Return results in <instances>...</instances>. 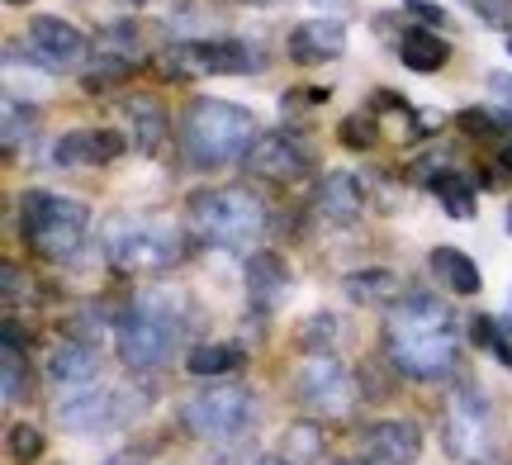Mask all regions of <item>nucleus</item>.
Segmentation results:
<instances>
[{"label":"nucleus","instance_id":"c85d7f7f","mask_svg":"<svg viewBox=\"0 0 512 465\" xmlns=\"http://www.w3.org/2000/svg\"><path fill=\"white\" fill-rule=\"evenodd\" d=\"M19 399H29V366L19 347H5V404L15 409Z\"/></svg>","mask_w":512,"mask_h":465},{"label":"nucleus","instance_id":"f03ea898","mask_svg":"<svg viewBox=\"0 0 512 465\" xmlns=\"http://www.w3.org/2000/svg\"><path fill=\"white\" fill-rule=\"evenodd\" d=\"M252 143H256V119H252V110H242L233 100L204 95L181 119V148L190 157V167H200V171L238 162V157L252 152Z\"/></svg>","mask_w":512,"mask_h":465},{"label":"nucleus","instance_id":"ddd939ff","mask_svg":"<svg viewBox=\"0 0 512 465\" xmlns=\"http://www.w3.org/2000/svg\"><path fill=\"white\" fill-rule=\"evenodd\" d=\"M247 171L290 186L299 176H309V148H304L299 138H290V133H266V138H256L252 152H247Z\"/></svg>","mask_w":512,"mask_h":465},{"label":"nucleus","instance_id":"f257e3e1","mask_svg":"<svg viewBox=\"0 0 512 465\" xmlns=\"http://www.w3.org/2000/svg\"><path fill=\"white\" fill-rule=\"evenodd\" d=\"M384 342L389 356L403 375L413 380H441L456 366V328H451V309L432 295H408L389 309L384 323Z\"/></svg>","mask_w":512,"mask_h":465},{"label":"nucleus","instance_id":"dca6fc26","mask_svg":"<svg viewBox=\"0 0 512 465\" xmlns=\"http://www.w3.org/2000/svg\"><path fill=\"white\" fill-rule=\"evenodd\" d=\"M57 418H62V428L72 432H105L114 428L124 413H119V399L105 390H86L81 399H67L62 409H57Z\"/></svg>","mask_w":512,"mask_h":465},{"label":"nucleus","instance_id":"7ed1b4c3","mask_svg":"<svg viewBox=\"0 0 512 465\" xmlns=\"http://www.w3.org/2000/svg\"><path fill=\"white\" fill-rule=\"evenodd\" d=\"M91 209L81 200L53 195V190H24L19 195V238L34 247L43 261H67L86 242Z\"/></svg>","mask_w":512,"mask_h":465},{"label":"nucleus","instance_id":"393cba45","mask_svg":"<svg viewBox=\"0 0 512 465\" xmlns=\"http://www.w3.org/2000/svg\"><path fill=\"white\" fill-rule=\"evenodd\" d=\"M432 190L441 195V205L451 219H475V186H470V176H460V171H441L432 176Z\"/></svg>","mask_w":512,"mask_h":465},{"label":"nucleus","instance_id":"412c9836","mask_svg":"<svg viewBox=\"0 0 512 465\" xmlns=\"http://www.w3.org/2000/svg\"><path fill=\"white\" fill-rule=\"evenodd\" d=\"M95 371H100V356L86 347V342H62L53 356H48V380L57 390L62 385H91Z\"/></svg>","mask_w":512,"mask_h":465},{"label":"nucleus","instance_id":"1a4fd4ad","mask_svg":"<svg viewBox=\"0 0 512 465\" xmlns=\"http://www.w3.org/2000/svg\"><path fill=\"white\" fill-rule=\"evenodd\" d=\"M181 418L195 437L233 442V437L247 428V418H252V394L242 390V385H209V390H200L185 404Z\"/></svg>","mask_w":512,"mask_h":465},{"label":"nucleus","instance_id":"473e14b6","mask_svg":"<svg viewBox=\"0 0 512 465\" xmlns=\"http://www.w3.org/2000/svg\"><path fill=\"white\" fill-rule=\"evenodd\" d=\"M470 10L494 29H512V0H470Z\"/></svg>","mask_w":512,"mask_h":465},{"label":"nucleus","instance_id":"c9c22d12","mask_svg":"<svg viewBox=\"0 0 512 465\" xmlns=\"http://www.w3.org/2000/svg\"><path fill=\"white\" fill-rule=\"evenodd\" d=\"M309 5H318V10H332V15H347L351 0H309Z\"/></svg>","mask_w":512,"mask_h":465},{"label":"nucleus","instance_id":"2eb2a0df","mask_svg":"<svg viewBox=\"0 0 512 465\" xmlns=\"http://www.w3.org/2000/svg\"><path fill=\"white\" fill-rule=\"evenodd\" d=\"M290 62L299 67H318V62H332V57L347 53V29L337 24V19H304V24H294L290 29Z\"/></svg>","mask_w":512,"mask_h":465},{"label":"nucleus","instance_id":"c756f323","mask_svg":"<svg viewBox=\"0 0 512 465\" xmlns=\"http://www.w3.org/2000/svg\"><path fill=\"white\" fill-rule=\"evenodd\" d=\"M43 456V432L34 428V423H15L10 428V461L15 465H29Z\"/></svg>","mask_w":512,"mask_h":465},{"label":"nucleus","instance_id":"cd10ccee","mask_svg":"<svg viewBox=\"0 0 512 465\" xmlns=\"http://www.w3.org/2000/svg\"><path fill=\"white\" fill-rule=\"evenodd\" d=\"M460 129L475 138H494V143H512V114L494 110H460Z\"/></svg>","mask_w":512,"mask_h":465},{"label":"nucleus","instance_id":"6e6552de","mask_svg":"<svg viewBox=\"0 0 512 465\" xmlns=\"http://www.w3.org/2000/svg\"><path fill=\"white\" fill-rule=\"evenodd\" d=\"M446 451L465 465H484L494 456V409L475 385H460L446 409Z\"/></svg>","mask_w":512,"mask_h":465},{"label":"nucleus","instance_id":"4468645a","mask_svg":"<svg viewBox=\"0 0 512 465\" xmlns=\"http://www.w3.org/2000/svg\"><path fill=\"white\" fill-rule=\"evenodd\" d=\"M124 133L114 129H72L53 143V162L57 167H105L114 157H124Z\"/></svg>","mask_w":512,"mask_h":465},{"label":"nucleus","instance_id":"0eeeda50","mask_svg":"<svg viewBox=\"0 0 512 465\" xmlns=\"http://www.w3.org/2000/svg\"><path fill=\"white\" fill-rule=\"evenodd\" d=\"M261 67V53H252L242 38H190V43H166L157 57V72L166 81H200V76H242Z\"/></svg>","mask_w":512,"mask_h":465},{"label":"nucleus","instance_id":"f8f14e48","mask_svg":"<svg viewBox=\"0 0 512 465\" xmlns=\"http://www.w3.org/2000/svg\"><path fill=\"white\" fill-rule=\"evenodd\" d=\"M422 451V432L413 418H384L361 432V465H413Z\"/></svg>","mask_w":512,"mask_h":465},{"label":"nucleus","instance_id":"6ab92c4d","mask_svg":"<svg viewBox=\"0 0 512 465\" xmlns=\"http://www.w3.org/2000/svg\"><path fill=\"white\" fill-rule=\"evenodd\" d=\"M290 290V271H285V261L275 257V252H256L247 261V295L261 304V309H275L280 299Z\"/></svg>","mask_w":512,"mask_h":465},{"label":"nucleus","instance_id":"9d476101","mask_svg":"<svg viewBox=\"0 0 512 465\" xmlns=\"http://www.w3.org/2000/svg\"><path fill=\"white\" fill-rule=\"evenodd\" d=\"M299 399L309 409L328 413V418H342L351 413V375L347 366L328 352H309V361L299 366Z\"/></svg>","mask_w":512,"mask_h":465},{"label":"nucleus","instance_id":"2f4dec72","mask_svg":"<svg viewBox=\"0 0 512 465\" xmlns=\"http://www.w3.org/2000/svg\"><path fill=\"white\" fill-rule=\"evenodd\" d=\"M375 138H380L375 114H351V119H342V143H347V148H375Z\"/></svg>","mask_w":512,"mask_h":465},{"label":"nucleus","instance_id":"a19ab883","mask_svg":"<svg viewBox=\"0 0 512 465\" xmlns=\"http://www.w3.org/2000/svg\"><path fill=\"white\" fill-rule=\"evenodd\" d=\"M508 53H512V38H508Z\"/></svg>","mask_w":512,"mask_h":465},{"label":"nucleus","instance_id":"58836bf2","mask_svg":"<svg viewBox=\"0 0 512 465\" xmlns=\"http://www.w3.org/2000/svg\"><path fill=\"white\" fill-rule=\"evenodd\" d=\"M252 5H275V0H252Z\"/></svg>","mask_w":512,"mask_h":465},{"label":"nucleus","instance_id":"f3484780","mask_svg":"<svg viewBox=\"0 0 512 465\" xmlns=\"http://www.w3.org/2000/svg\"><path fill=\"white\" fill-rule=\"evenodd\" d=\"M124 110H128V119H133V143H138V152H143V157L162 152L166 133H171V114H166L162 100H157V95H133Z\"/></svg>","mask_w":512,"mask_h":465},{"label":"nucleus","instance_id":"79ce46f5","mask_svg":"<svg viewBox=\"0 0 512 465\" xmlns=\"http://www.w3.org/2000/svg\"><path fill=\"white\" fill-rule=\"evenodd\" d=\"M508 228H512V214H508Z\"/></svg>","mask_w":512,"mask_h":465},{"label":"nucleus","instance_id":"a211bd4d","mask_svg":"<svg viewBox=\"0 0 512 465\" xmlns=\"http://www.w3.org/2000/svg\"><path fill=\"white\" fill-rule=\"evenodd\" d=\"M394 53H399V62L413 67V72H441V67L451 62V43H441V34L413 24V29H403V34L394 38Z\"/></svg>","mask_w":512,"mask_h":465},{"label":"nucleus","instance_id":"7c9ffc66","mask_svg":"<svg viewBox=\"0 0 512 465\" xmlns=\"http://www.w3.org/2000/svg\"><path fill=\"white\" fill-rule=\"evenodd\" d=\"M128 72H133V62H119V57H105V53H100V62L81 72V86L95 95V91H105V86H114V81H119V76H128Z\"/></svg>","mask_w":512,"mask_h":465},{"label":"nucleus","instance_id":"aec40b11","mask_svg":"<svg viewBox=\"0 0 512 465\" xmlns=\"http://www.w3.org/2000/svg\"><path fill=\"white\" fill-rule=\"evenodd\" d=\"M318 209L328 214L332 224H356L361 209H366V195L356 186V176L351 171H332L323 181V190H318Z\"/></svg>","mask_w":512,"mask_h":465},{"label":"nucleus","instance_id":"72a5a7b5","mask_svg":"<svg viewBox=\"0 0 512 465\" xmlns=\"http://www.w3.org/2000/svg\"><path fill=\"white\" fill-rule=\"evenodd\" d=\"M408 10L418 19H427V24H446V15H441V5H427V0H408Z\"/></svg>","mask_w":512,"mask_h":465},{"label":"nucleus","instance_id":"5701e85b","mask_svg":"<svg viewBox=\"0 0 512 465\" xmlns=\"http://www.w3.org/2000/svg\"><path fill=\"white\" fill-rule=\"evenodd\" d=\"M432 271H437V276L446 280L456 295H465V299L479 295V285H484L479 266L465 257V252H456V247H437V252H432Z\"/></svg>","mask_w":512,"mask_h":465},{"label":"nucleus","instance_id":"b1692460","mask_svg":"<svg viewBox=\"0 0 512 465\" xmlns=\"http://www.w3.org/2000/svg\"><path fill=\"white\" fill-rule=\"evenodd\" d=\"M347 295L356 299V304H399L403 285L394 271H384V266H375V271H366V276H351L347 280Z\"/></svg>","mask_w":512,"mask_h":465},{"label":"nucleus","instance_id":"f704fd0d","mask_svg":"<svg viewBox=\"0 0 512 465\" xmlns=\"http://www.w3.org/2000/svg\"><path fill=\"white\" fill-rule=\"evenodd\" d=\"M489 91H494L498 100H503V105H508V114H512V76L494 72V76H489Z\"/></svg>","mask_w":512,"mask_h":465},{"label":"nucleus","instance_id":"bb28decb","mask_svg":"<svg viewBox=\"0 0 512 465\" xmlns=\"http://www.w3.org/2000/svg\"><path fill=\"white\" fill-rule=\"evenodd\" d=\"M95 48L105 57H119V62H143V38H138V24H110V29H100L95 38Z\"/></svg>","mask_w":512,"mask_h":465},{"label":"nucleus","instance_id":"a878e982","mask_svg":"<svg viewBox=\"0 0 512 465\" xmlns=\"http://www.w3.org/2000/svg\"><path fill=\"white\" fill-rule=\"evenodd\" d=\"M190 375H228L242 366V352L233 347V342H204V347H195L190 352Z\"/></svg>","mask_w":512,"mask_h":465},{"label":"nucleus","instance_id":"4be33fe9","mask_svg":"<svg viewBox=\"0 0 512 465\" xmlns=\"http://www.w3.org/2000/svg\"><path fill=\"white\" fill-rule=\"evenodd\" d=\"M328 451V437L318 423H290L280 437V461L285 465H318Z\"/></svg>","mask_w":512,"mask_h":465},{"label":"nucleus","instance_id":"39448f33","mask_svg":"<svg viewBox=\"0 0 512 465\" xmlns=\"http://www.w3.org/2000/svg\"><path fill=\"white\" fill-rule=\"evenodd\" d=\"M185 219H190V228H195L204 242L238 252V247H247V242L266 228V205L256 200L252 190H238V186L195 190V195H190V209H185Z\"/></svg>","mask_w":512,"mask_h":465},{"label":"nucleus","instance_id":"20e7f679","mask_svg":"<svg viewBox=\"0 0 512 465\" xmlns=\"http://www.w3.org/2000/svg\"><path fill=\"white\" fill-rule=\"evenodd\" d=\"M181 333V299L171 290H147L138 304H128L119 323H114V337H119V356H124L133 371H152L162 366L171 342Z\"/></svg>","mask_w":512,"mask_h":465},{"label":"nucleus","instance_id":"9b49d317","mask_svg":"<svg viewBox=\"0 0 512 465\" xmlns=\"http://www.w3.org/2000/svg\"><path fill=\"white\" fill-rule=\"evenodd\" d=\"M86 48H91L86 34H81L76 24H67V19H57V15L29 19V53H34L48 72H72V67H81Z\"/></svg>","mask_w":512,"mask_h":465},{"label":"nucleus","instance_id":"ea45409f","mask_svg":"<svg viewBox=\"0 0 512 465\" xmlns=\"http://www.w3.org/2000/svg\"><path fill=\"white\" fill-rule=\"evenodd\" d=\"M261 465H285V461H261Z\"/></svg>","mask_w":512,"mask_h":465},{"label":"nucleus","instance_id":"4c0bfd02","mask_svg":"<svg viewBox=\"0 0 512 465\" xmlns=\"http://www.w3.org/2000/svg\"><path fill=\"white\" fill-rule=\"evenodd\" d=\"M5 5H15V10H24V5H34V0H5Z\"/></svg>","mask_w":512,"mask_h":465},{"label":"nucleus","instance_id":"37998d69","mask_svg":"<svg viewBox=\"0 0 512 465\" xmlns=\"http://www.w3.org/2000/svg\"><path fill=\"white\" fill-rule=\"evenodd\" d=\"M508 299H512V295H508Z\"/></svg>","mask_w":512,"mask_h":465},{"label":"nucleus","instance_id":"e433bc0d","mask_svg":"<svg viewBox=\"0 0 512 465\" xmlns=\"http://www.w3.org/2000/svg\"><path fill=\"white\" fill-rule=\"evenodd\" d=\"M5 347H24V337H19V323H15V318H5Z\"/></svg>","mask_w":512,"mask_h":465},{"label":"nucleus","instance_id":"423d86ee","mask_svg":"<svg viewBox=\"0 0 512 465\" xmlns=\"http://www.w3.org/2000/svg\"><path fill=\"white\" fill-rule=\"evenodd\" d=\"M105 252L119 271H166L171 261H181L185 242L157 214H119L105 228Z\"/></svg>","mask_w":512,"mask_h":465}]
</instances>
